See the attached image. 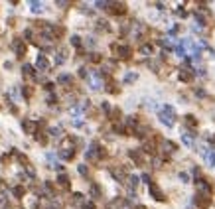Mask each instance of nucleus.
<instances>
[{"mask_svg":"<svg viewBox=\"0 0 215 209\" xmlns=\"http://www.w3.org/2000/svg\"><path fill=\"white\" fill-rule=\"evenodd\" d=\"M158 119L162 124H166L168 128L174 126V122H176V110L172 109L170 105H166V107H162V110L158 112Z\"/></svg>","mask_w":215,"mask_h":209,"instance_id":"f257e3e1","label":"nucleus"},{"mask_svg":"<svg viewBox=\"0 0 215 209\" xmlns=\"http://www.w3.org/2000/svg\"><path fill=\"white\" fill-rule=\"evenodd\" d=\"M199 152H201V156L205 158V162L211 166V168H215V150H211V148H205V146H201L199 148Z\"/></svg>","mask_w":215,"mask_h":209,"instance_id":"f03ea898","label":"nucleus"},{"mask_svg":"<svg viewBox=\"0 0 215 209\" xmlns=\"http://www.w3.org/2000/svg\"><path fill=\"white\" fill-rule=\"evenodd\" d=\"M195 203H197V207L207 209V207H209V203H211V195H207V193H199V191H197V195H195Z\"/></svg>","mask_w":215,"mask_h":209,"instance_id":"7ed1b4c3","label":"nucleus"},{"mask_svg":"<svg viewBox=\"0 0 215 209\" xmlns=\"http://www.w3.org/2000/svg\"><path fill=\"white\" fill-rule=\"evenodd\" d=\"M184 122H186L188 130H192V132L197 130V121H195V116H192V114H186V116H184Z\"/></svg>","mask_w":215,"mask_h":209,"instance_id":"20e7f679","label":"nucleus"},{"mask_svg":"<svg viewBox=\"0 0 215 209\" xmlns=\"http://www.w3.org/2000/svg\"><path fill=\"white\" fill-rule=\"evenodd\" d=\"M180 79L181 81H186V83H190L193 79V71L190 69V67L186 65V67H181V71H180Z\"/></svg>","mask_w":215,"mask_h":209,"instance_id":"39448f33","label":"nucleus"},{"mask_svg":"<svg viewBox=\"0 0 215 209\" xmlns=\"http://www.w3.org/2000/svg\"><path fill=\"white\" fill-rule=\"evenodd\" d=\"M181 142L186 144L188 148H193V144H195V140H193V134H192V132H181Z\"/></svg>","mask_w":215,"mask_h":209,"instance_id":"423d86ee","label":"nucleus"},{"mask_svg":"<svg viewBox=\"0 0 215 209\" xmlns=\"http://www.w3.org/2000/svg\"><path fill=\"white\" fill-rule=\"evenodd\" d=\"M150 191H152V195H154V197L158 199V201H164V195H162V191H160V187L156 186V184H150Z\"/></svg>","mask_w":215,"mask_h":209,"instance_id":"0eeeda50","label":"nucleus"},{"mask_svg":"<svg viewBox=\"0 0 215 209\" xmlns=\"http://www.w3.org/2000/svg\"><path fill=\"white\" fill-rule=\"evenodd\" d=\"M47 65H49V63H47V59H45L44 55H40V57H38V69L45 71V69H47Z\"/></svg>","mask_w":215,"mask_h":209,"instance_id":"6e6552de","label":"nucleus"},{"mask_svg":"<svg viewBox=\"0 0 215 209\" xmlns=\"http://www.w3.org/2000/svg\"><path fill=\"white\" fill-rule=\"evenodd\" d=\"M116 53L121 55V57H130V51H128V47H121Z\"/></svg>","mask_w":215,"mask_h":209,"instance_id":"1a4fd4ad","label":"nucleus"},{"mask_svg":"<svg viewBox=\"0 0 215 209\" xmlns=\"http://www.w3.org/2000/svg\"><path fill=\"white\" fill-rule=\"evenodd\" d=\"M136 77H138L136 73H128V75L125 77V81H126V83H130V81H136Z\"/></svg>","mask_w":215,"mask_h":209,"instance_id":"9d476101","label":"nucleus"},{"mask_svg":"<svg viewBox=\"0 0 215 209\" xmlns=\"http://www.w3.org/2000/svg\"><path fill=\"white\" fill-rule=\"evenodd\" d=\"M32 10L40 12V10H42V4H40V2H32Z\"/></svg>","mask_w":215,"mask_h":209,"instance_id":"9b49d317","label":"nucleus"},{"mask_svg":"<svg viewBox=\"0 0 215 209\" xmlns=\"http://www.w3.org/2000/svg\"><path fill=\"white\" fill-rule=\"evenodd\" d=\"M142 53H152V45H142Z\"/></svg>","mask_w":215,"mask_h":209,"instance_id":"f8f14e48","label":"nucleus"},{"mask_svg":"<svg viewBox=\"0 0 215 209\" xmlns=\"http://www.w3.org/2000/svg\"><path fill=\"white\" fill-rule=\"evenodd\" d=\"M180 180H181V182H188L190 177H188V174H180Z\"/></svg>","mask_w":215,"mask_h":209,"instance_id":"ddd939ff","label":"nucleus"},{"mask_svg":"<svg viewBox=\"0 0 215 209\" xmlns=\"http://www.w3.org/2000/svg\"><path fill=\"white\" fill-rule=\"evenodd\" d=\"M79 172L83 174V176H85V174H87V168H85V166H79Z\"/></svg>","mask_w":215,"mask_h":209,"instance_id":"4468645a","label":"nucleus"},{"mask_svg":"<svg viewBox=\"0 0 215 209\" xmlns=\"http://www.w3.org/2000/svg\"><path fill=\"white\" fill-rule=\"evenodd\" d=\"M207 140H209V142H215V134H207Z\"/></svg>","mask_w":215,"mask_h":209,"instance_id":"2eb2a0df","label":"nucleus"}]
</instances>
